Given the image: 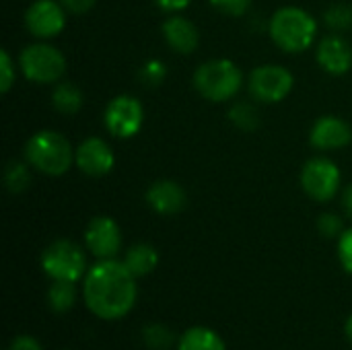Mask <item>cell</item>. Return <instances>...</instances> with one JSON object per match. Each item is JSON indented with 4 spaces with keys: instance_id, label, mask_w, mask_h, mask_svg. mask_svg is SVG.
Instances as JSON below:
<instances>
[{
    "instance_id": "cell-1",
    "label": "cell",
    "mask_w": 352,
    "mask_h": 350,
    "mask_svg": "<svg viewBox=\"0 0 352 350\" xmlns=\"http://www.w3.org/2000/svg\"><path fill=\"white\" fill-rule=\"evenodd\" d=\"M82 297L93 316L101 320H120L136 305V276L116 258L99 260L85 274Z\"/></svg>"
},
{
    "instance_id": "cell-2",
    "label": "cell",
    "mask_w": 352,
    "mask_h": 350,
    "mask_svg": "<svg viewBox=\"0 0 352 350\" xmlns=\"http://www.w3.org/2000/svg\"><path fill=\"white\" fill-rule=\"evenodd\" d=\"M270 37L287 54H301L314 45L318 23L316 19L297 6H283L270 19Z\"/></svg>"
},
{
    "instance_id": "cell-3",
    "label": "cell",
    "mask_w": 352,
    "mask_h": 350,
    "mask_svg": "<svg viewBox=\"0 0 352 350\" xmlns=\"http://www.w3.org/2000/svg\"><path fill=\"white\" fill-rule=\"evenodd\" d=\"M25 159L27 163L45 173V175H64L72 161H74V151L70 142L54 130H39L33 134L27 144H25Z\"/></svg>"
},
{
    "instance_id": "cell-4",
    "label": "cell",
    "mask_w": 352,
    "mask_h": 350,
    "mask_svg": "<svg viewBox=\"0 0 352 350\" xmlns=\"http://www.w3.org/2000/svg\"><path fill=\"white\" fill-rule=\"evenodd\" d=\"M243 85L241 68L225 58L208 60L194 72V87L196 91L214 103H223L233 99Z\"/></svg>"
},
{
    "instance_id": "cell-5",
    "label": "cell",
    "mask_w": 352,
    "mask_h": 350,
    "mask_svg": "<svg viewBox=\"0 0 352 350\" xmlns=\"http://www.w3.org/2000/svg\"><path fill=\"white\" fill-rule=\"evenodd\" d=\"M19 66L27 80L37 85L56 83L66 72L64 54L50 43H31L19 56Z\"/></svg>"
},
{
    "instance_id": "cell-6",
    "label": "cell",
    "mask_w": 352,
    "mask_h": 350,
    "mask_svg": "<svg viewBox=\"0 0 352 350\" xmlns=\"http://www.w3.org/2000/svg\"><path fill=\"white\" fill-rule=\"evenodd\" d=\"M41 268L52 281L78 283L82 274H87V258L76 243L58 239L43 250Z\"/></svg>"
},
{
    "instance_id": "cell-7",
    "label": "cell",
    "mask_w": 352,
    "mask_h": 350,
    "mask_svg": "<svg viewBox=\"0 0 352 350\" xmlns=\"http://www.w3.org/2000/svg\"><path fill=\"white\" fill-rule=\"evenodd\" d=\"M293 85H295V78L291 70L278 64H264V66L254 68L248 80L250 95L262 103L283 101L291 93Z\"/></svg>"
},
{
    "instance_id": "cell-8",
    "label": "cell",
    "mask_w": 352,
    "mask_h": 350,
    "mask_svg": "<svg viewBox=\"0 0 352 350\" xmlns=\"http://www.w3.org/2000/svg\"><path fill=\"white\" fill-rule=\"evenodd\" d=\"M301 186L309 198L328 202L340 188V169L326 157H314L301 169Z\"/></svg>"
},
{
    "instance_id": "cell-9",
    "label": "cell",
    "mask_w": 352,
    "mask_h": 350,
    "mask_svg": "<svg viewBox=\"0 0 352 350\" xmlns=\"http://www.w3.org/2000/svg\"><path fill=\"white\" fill-rule=\"evenodd\" d=\"M105 128L116 138H132L140 132L144 122L142 103L132 95H118L105 107Z\"/></svg>"
},
{
    "instance_id": "cell-10",
    "label": "cell",
    "mask_w": 352,
    "mask_h": 350,
    "mask_svg": "<svg viewBox=\"0 0 352 350\" xmlns=\"http://www.w3.org/2000/svg\"><path fill=\"white\" fill-rule=\"evenodd\" d=\"M25 27L37 39H52L66 27L64 4L56 0H35L25 12Z\"/></svg>"
},
{
    "instance_id": "cell-11",
    "label": "cell",
    "mask_w": 352,
    "mask_h": 350,
    "mask_svg": "<svg viewBox=\"0 0 352 350\" xmlns=\"http://www.w3.org/2000/svg\"><path fill=\"white\" fill-rule=\"evenodd\" d=\"M85 245L99 260H111L122 248V233L111 217H95L85 229Z\"/></svg>"
},
{
    "instance_id": "cell-12",
    "label": "cell",
    "mask_w": 352,
    "mask_h": 350,
    "mask_svg": "<svg viewBox=\"0 0 352 350\" xmlns=\"http://www.w3.org/2000/svg\"><path fill=\"white\" fill-rule=\"evenodd\" d=\"M74 163L82 173H87L91 177H101L113 169L116 157H113L111 146L105 140L91 136L87 140H82L78 144V149L74 151Z\"/></svg>"
},
{
    "instance_id": "cell-13",
    "label": "cell",
    "mask_w": 352,
    "mask_h": 350,
    "mask_svg": "<svg viewBox=\"0 0 352 350\" xmlns=\"http://www.w3.org/2000/svg\"><path fill=\"white\" fill-rule=\"evenodd\" d=\"M309 142L320 151L344 149L352 142V128L349 122L336 116H322L309 132Z\"/></svg>"
},
{
    "instance_id": "cell-14",
    "label": "cell",
    "mask_w": 352,
    "mask_h": 350,
    "mask_svg": "<svg viewBox=\"0 0 352 350\" xmlns=\"http://www.w3.org/2000/svg\"><path fill=\"white\" fill-rule=\"evenodd\" d=\"M318 64L330 74H346L352 68V47L340 35H328L320 41L316 52Z\"/></svg>"
},
{
    "instance_id": "cell-15",
    "label": "cell",
    "mask_w": 352,
    "mask_h": 350,
    "mask_svg": "<svg viewBox=\"0 0 352 350\" xmlns=\"http://www.w3.org/2000/svg\"><path fill=\"white\" fill-rule=\"evenodd\" d=\"M146 202L155 212L171 217L186 208V192L173 179H159L148 188Z\"/></svg>"
},
{
    "instance_id": "cell-16",
    "label": "cell",
    "mask_w": 352,
    "mask_h": 350,
    "mask_svg": "<svg viewBox=\"0 0 352 350\" xmlns=\"http://www.w3.org/2000/svg\"><path fill=\"white\" fill-rule=\"evenodd\" d=\"M161 31H163V37H165L167 45L173 52L184 54V56L192 54L200 43V33H198L196 25L192 21L184 19V17H177V14L169 17L163 23Z\"/></svg>"
},
{
    "instance_id": "cell-17",
    "label": "cell",
    "mask_w": 352,
    "mask_h": 350,
    "mask_svg": "<svg viewBox=\"0 0 352 350\" xmlns=\"http://www.w3.org/2000/svg\"><path fill=\"white\" fill-rule=\"evenodd\" d=\"M177 350H227V344L214 330L194 326L177 340Z\"/></svg>"
},
{
    "instance_id": "cell-18",
    "label": "cell",
    "mask_w": 352,
    "mask_h": 350,
    "mask_svg": "<svg viewBox=\"0 0 352 350\" xmlns=\"http://www.w3.org/2000/svg\"><path fill=\"white\" fill-rule=\"evenodd\" d=\"M124 264L128 266V270L140 278V276H146L151 274L157 264H159V254L153 245L148 243H136L132 245L128 252H126V258H124Z\"/></svg>"
},
{
    "instance_id": "cell-19",
    "label": "cell",
    "mask_w": 352,
    "mask_h": 350,
    "mask_svg": "<svg viewBox=\"0 0 352 350\" xmlns=\"http://www.w3.org/2000/svg\"><path fill=\"white\" fill-rule=\"evenodd\" d=\"M52 105L64 116H74L82 107V91L74 83H58L52 93Z\"/></svg>"
},
{
    "instance_id": "cell-20",
    "label": "cell",
    "mask_w": 352,
    "mask_h": 350,
    "mask_svg": "<svg viewBox=\"0 0 352 350\" xmlns=\"http://www.w3.org/2000/svg\"><path fill=\"white\" fill-rule=\"evenodd\" d=\"M76 303V287L74 283L66 281H54L47 291V305L56 314H66Z\"/></svg>"
},
{
    "instance_id": "cell-21",
    "label": "cell",
    "mask_w": 352,
    "mask_h": 350,
    "mask_svg": "<svg viewBox=\"0 0 352 350\" xmlns=\"http://www.w3.org/2000/svg\"><path fill=\"white\" fill-rule=\"evenodd\" d=\"M31 165L21 163V161H10L4 171V184L12 194H19L29 188L31 184Z\"/></svg>"
},
{
    "instance_id": "cell-22",
    "label": "cell",
    "mask_w": 352,
    "mask_h": 350,
    "mask_svg": "<svg viewBox=\"0 0 352 350\" xmlns=\"http://www.w3.org/2000/svg\"><path fill=\"white\" fill-rule=\"evenodd\" d=\"M229 120H231L237 128L248 130V132H252V130H256V128L260 126L258 109H256L252 103H245V101H239V103H235V105L229 109Z\"/></svg>"
},
{
    "instance_id": "cell-23",
    "label": "cell",
    "mask_w": 352,
    "mask_h": 350,
    "mask_svg": "<svg viewBox=\"0 0 352 350\" xmlns=\"http://www.w3.org/2000/svg\"><path fill=\"white\" fill-rule=\"evenodd\" d=\"M142 338H144V344L153 350H163L169 349L173 344V334L169 328H165L163 324H151L142 330Z\"/></svg>"
},
{
    "instance_id": "cell-24",
    "label": "cell",
    "mask_w": 352,
    "mask_h": 350,
    "mask_svg": "<svg viewBox=\"0 0 352 350\" xmlns=\"http://www.w3.org/2000/svg\"><path fill=\"white\" fill-rule=\"evenodd\" d=\"M324 23L326 27L334 31H344L352 27V6L349 4H334L324 12Z\"/></svg>"
},
{
    "instance_id": "cell-25",
    "label": "cell",
    "mask_w": 352,
    "mask_h": 350,
    "mask_svg": "<svg viewBox=\"0 0 352 350\" xmlns=\"http://www.w3.org/2000/svg\"><path fill=\"white\" fill-rule=\"evenodd\" d=\"M167 76V66L161 62V60H148L142 68H140V78L142 83L151 85V87H157L165 80Z\"/></svg>"
},
{
    "instance_id": "cell-26",
    "label": "cell",
    "mask_w": 352,
    "mask_h": 350,
    "mask_svg": "<svg viewBox=\"0 0 352 350\" xmlns=\"http://www.w3.org/2000/svg\"><path fill=\"white\" fill-rule=\"evenodd\" d=\"M318 229L324 237L334 239V237H340L344 233V221L334 212H324L318 221Z\"/></svg>"
},
{
    "instance_id": "cell-27",
    "label": "cell",
    "mask_w": 352,
    "mask_h": 350,
    "mask_svg": "<svg viewBox=\"0 0 352 350\" xmlns=\"http://www.w3.org/2000/svg\"><path fill=\"white\" fill-rule=\"evenodd\" d=\"M14 83V64L6 50L0 52V91L8 93Z\"/></svg>"
},
{
    "instance_id": "cell-28",
    "label": "cell",
    "mask_w": 352,
    "mask_h": 350,
    "mask_svg": "<svg viewBox=\"0 0 352 350\" xmlns=\"http://www.w3.org/2000/svg\"><path fill=\"white\" fill-rule=\"evenodd\" d=\"M210 4L231 17H241L248 12V8L252 6V0H210Z\"/></svg>"
},
{
    "instance_id": "cell-29",
    "label": "cell",
    "mask_w": 352,
    "mask_h": 350,
    "mask_svg": "<svg viewBox=\"0 0 352 350\" xmlns=\"http://www.w3.org/2000/svg\"><path fill=\"white\" fill-rule=\"evenodd\" d=\"M338 258H340L342 268L349 274H352V229H346L340 235V241H338Z\"/></svg>"
},
{
    "instance_id": "cell-30",
    "label": "cell",
    "mask_w": 352,
    "mask_h": 350,
    "mask_svg": "<svg viewBox=\"0 0 352 350\" xmlns=\"http://www.w3.org/2000/svg\"><path fill=\"white\" fill-rule=\"evenodd\" d=\"M8 350H43V349H41V344H39L33 336L23 334V336L12 338V342H10Z\"/></svg>"
},
{
    "instance_id": "cell-31",
    "label": "cell",
    "mask_w": 352,
    "mask_h": 350,
    "mask_svg": "<svg viewBox=\"0 0 352 350\" xmlns=\"http://www.w3.org/2000/svg\"><path fill=\"white\" fill-rule=\"evenodd\" d=\"M155 2H157V6H159L161 10H167V12H177V10H184V8H188L192 0H155Z\"/></svg>"
},
{
    "instance_id": "cell-32",
    "label": "cell",
    "mask_w": 352,
    "mask_h": 350,
    "mask_svg": "<svg viewBox=\"0 0 352 350\" xmlns=\"http://www.w3.org/2000/svg\"><path fill=\"white\" fill-rule=\"evenodd\" d=\"M62 4H64V8H68L70 12H87L93 4H95V0H60Z\"/></svg>"
},
{
    "instance_id": "cell-33",
    "label": "cell",
    "mask_w": 352,
    "mask_h": 350,
    "mask_svg": "<svg viewBox=\"0 0 352 350\" xmlns=\"http://www.w3.org/2000/svg\"><path fill=\"white\" fill-rule=\"evenodd\" d=\"M342 206H344L346 217L352 221V184L346 186V190L342 192Z\"/></svg>"
},
{
    "instance_id": "cell-34",
    "label": "cell",
    "mask_w": 352,
    "mask_h": 350,
    "mask_svg": "<svg viewBox=\"0 0 352 350\" xmlns=\"http://www.w3.org/2000/svg\"><path fill=\"white\" fill-rule=\"evenodd\" d=\"M344 332H346V338L352 342V316L346 320V324H344Z\"/></svg>"
}]
</instances>
